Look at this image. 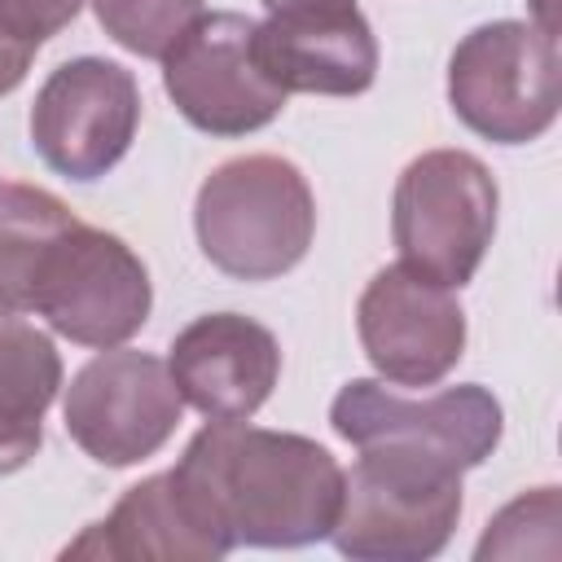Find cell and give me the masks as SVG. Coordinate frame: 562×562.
Masks as SVG:
<instances>
[{"instance_id":"obj_2","label":"cell","mask_w":562,"mask_h":562,"mask_svg":"<svg viewBox=\"0 0 562 562\" xmlns=\"http://www.w3.org/2000/svg\"><path fill=\"white\" fill-rule=\"evenodd\" d=\"M461 518V470L417 443H369L342 470L329 540L356 562H426L443 553Z\"/></svg>"},{"instance_id":"obj_18","label":"cell","mask_w":562,"mask_h":562,"mask_svg":"<svg viewBox=\"0 0 562 562\" xmlns=\"http://www.w3.org/2000/svg\"><path fill=\"white\" fill-rule=\"evenodd\" d=\"M79 9H83V0H0V26L18 40H26L31 48H40L61 26H70Z\"/></svg>"},{"instance_id":"obj_10","label":"cell","mask_w":562,"mask_h":562,"mask_svg":"<svg viewBox=\"0 0 562 562\" xmlns=\"http://www.w3.org/2000/svg\"><path fill=\"white\" fill-rule=\"evenodd\" d=\"M329 426L338 439L356 448L369 443L435 448L465 474L496 452L505 435V413L501 400L479 382L443 386L430 400H408L391 391L382 378H351L329 404Z\"/></svg>"},{"instance_id":"obj_19","label":"cell","mask_w":562,"mask_h":562,"mask_svg":"<svg viewBox=\"0 0 562 562\" xmlns=\"http://www.w3.org/2000/svg\"><path fill=\"white\" fill-rule=\"evenodd\" d=\"M31 61H35V48H31L26 40H18V35H9V31L0 26V97H9V92L26 79Z\"/></svg>"},{"instance_id":"obj_14","label":"cell","mask_w":562,"mask_h":562,"mask_svg":"<svg viewBox=\"0 0 562 562\" xmlns=\"http://www.w3.org/2000/svg\"><path fill=\"white\" fill-rule=\"evenodd\" d=\"M66 558H171V562H215L224 549L198 527L180 501L171 474H149L132 483L105 522H92Z\"/></svg>"},{"instance_id":"obj_16","label":"cell","mask_w":562,"mask_h":562,"mask_svg":"<svg viewBox=\"0 0 562 562\" xmlns=\"http://www.w3.org/2000/svg\"><path fill=\"white\" fill-rule=\"evenodd\" d=\"M75 211L40 184H0V312L26 316L35 303V281Z\"/></svg>"},{"instance_id":"obj_13","label":"cell","mask_w":562,"mask_h":562,"mask_svg":"<svg viewBox=\"0 0 562 562\" xmlns=\"http://www.w3.org/2000/svg\"><path fill=\"white\" fill-rule=\"evenodd\" d=\"M255 53L285 97H360L378 79V40L356 4L268 13L255 22Z\"/></svg>"},{"instance_id":"obj_4","label":"cell","mask_w":562,"mask_h":562,"mask_svg":"<svg viewBox=\"0 0 562 562\" xmlns=\"http://www.w3.org/2000/svg\"><path fill=\"white\" fill-rule=\"evenodd\" d=\"M496 180L483 158L465 149L417 154L391 193V241L400 263L461 290L474 281L496 237Z\"/></svg>"},{"instance_id":"obj_1","label":"cell","mask_w":562,"mask_h":562,"mask_svg":"<svg viewBox=\"0 0 562 562\" xmlns=\"http://www.w3.org/2000/svg\"><path fill=\"white\" fill-rule=\"evenodd\" d=\"M167 474L224 553L329 540L342 501V465L329 448L246 422H206Z\"/></svg>"},{"instance_id":"obj_20","label":"cell","mask_w":562,"mask_h":562,"mask_svg":"<svg viewBox=\"0 0 562 562\" xmlns=\"http://www.w3.org/2000/svg\"><path fill=\"white\" fill-rule=\"evenodd\" d=\"M356 0H263L268 13H303V9H347Z\"/></svg>"},{"instance_id":"obj_3","label":"cell","mask_w":562,"mask_h":562,"mask_svg":"<svg viewBox=\"0 0 562 562\" xmlns=\"http://www.w3.org/2000/svg\"><path fill=\"white\" fill-rule=\"evenodd\" d=\"M202 255L233 281H277L303 263L316 237V193L281 154L220 162L193 198Z\"/></svg>"},{"instance_id":"obj_9","label":"cell","mask_w":562,"mask_h":562,"mask_svg":"<svg viewBox=\"0 0 562 562\" xmlns=\"http://www.w3.org/2000/svg\"><path fill=\"white\" fill-rule=\"evenodd\" d=\"M162 88L189 127L220 140L250 136L285 110V92L259 66L246 13H202L162 57Z\"/></svg>"},{"instance_id":"obj_6","label":"cell","mask_w":562,"mask_h":562,"mask_svg":"<svg viewBox=\"0 0 562 562\" xmlns=\"http://www.w3.org/2000/svg\"><path fill=\"white\" fill-rule=\"evenodd\" d=\"M154 285L140 255L105 228L75 224L48 250L31 312L79 347H123L149 321Z\"/></svg>"},{"instance_id":"obj_8","label":"cell","mask_w":562,"mask_h":562,"mask_svg":"<svg viewBox=\"0 0 562 562\" xmlns=\"http://www.w3.org/2000/svg\"><path fill=\"white\" fill-rule=\"evenodd\" d=\"M184 400L171 382L167 360L132 347L97 351L66 386L61 422L66 435L110 470L154 457L180 426Z\"/></svg>"},{"instance_id":"obj_7","label":"cell","mask_w":562,"mask_h":562,"mask_svg":"<svg viewBox=\"0 0 562 562\" xmlns=\"http://www.w3.org/2000/svg\"><path fill=\"white\" fill-rule=\"evenodd\" d=\"M140 127V83L105 57L61 61L31 101V145L66 180L92 184L114 171Z\"/></svg>"},{"instance_id":"obj_5","label":"cell","mask_w":562,"mask_h":562,"mask_svg":"<svg viewBox=\"0 0 562 562\" xmlns=\"http://www.w3.org/2000/svg\"><path fill=\"white\" fill-rule=\"evenodd\" d=\"M558 40L518 18L474 26L448 57V105L492 145L540 140L558 119Z\"/></svg>"},{"instance_id":"obj_11","label":"cell","mask_w":562,"mask_h":562,"mask_svg":"<svg viewBox=\"0 0 562 562\" xmlns=\"http://www.w3.org/2000/svg\"><path fill=\"white\" fill-rule=\"evenodd\" d=\"M356 334L364 360L395 386H435L465 356V312L457 294L404 263L369 277L356 303Z\"/></svg>"},{"instance_id":"obj_17","label":"cell","mask_w":562,"mask_h":562,"mask_svg":"<svg viewBox=\"0 0 562 562\" xmlns=\"http://www.w3.org/2000/svg\"><path fill=\"white\" fill-rule=\"evenodd\" d=\"M92 13L119 48L162 61L171 44L206 13V4L202 0H92Z\"/></svg>"},{"instance_id":"obj_15","label":"cell","mask_w":562,"mask_h":562,"mask_svg":"<svg viewBox=\"0 0 562 562\" xmlns=\"http://www.w3.org/2000/svg\"><path fill=\"white\" fill-rule=\"evenodd\" d=\"M61 391L57 342L22 321L0 312V479L31 465L44 443V413Z\"/></svg>"},{"instance_id":"obj_12","label":"cell","mask_w":562,"mask_h":562,"mask_svg":"<svg viewBox=\"0 0 562 562\" xmlns=\"http://www.w3.org/2000/svg\"><path fill=\"white\" fill-rule=\"evenodd\" d=\"M167 369L206 422H250L281 378V342L241 312H206L171 338Z\"/></svg>"}]
</instances>
